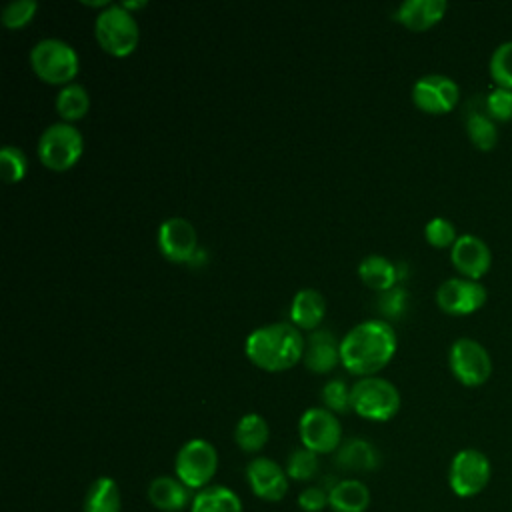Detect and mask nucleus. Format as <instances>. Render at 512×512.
<instances>
[{"label": "nucleus", "instance_id": "f257e3e1", "mask_svg": "<svg viewBox=\"0 0 512 512\" xmlns=\"http://www.w3.org/2000/svg\"><path fill=\"white\" fill-rule=\"evenodd\" d=\"M396 352V332L384 320L356 324L340 340L342 366L360 378L380 372Z\"/></svg>", "mask_w": 512, "mask_h": 512}, {"label": "nucleus", "instance_id": "f03ea898", "mask_svg": "<svg viewBox=\"0 0 512 512\" xmlns=\"http://www.w3.org/2000/svg\"><path fill=\"white\" fill-rule=\"evenodd\" d=\"M248 360L266 372H284L304 358V338L292 322L256 328L244 344Z\"/></svg>", "mask_w": 512, "mask_h": 512}, {"label": "nucleus", "instance_id": "7ed1b4c3", "mask_svg": "<svg viewBox=\"0 0 512 512\" xmlns=\"http://www.w3.org/2000/svg\"><path fill=\"white\" fill-rule=\"evenodd\" d=\"M94 38L106 54L126 58L140 42V28L130 10L122 4H110L96 16Z\"/></svg>", "mask_w": 512, "mask_h": 512}, {"label": "nucleus", "instance_id": "20e7f679", "mask_svg": "<svg viewBox=\"0 0 512 512\" xmlns=\"http://www.w3.org/2000/svg\"><path fill=\"white\" fill-rule=\"evenodd\" d=\"M32 72L46 84L68 86L80 70L76 50L60 38H44L30 52Z\"/></svg>", "mask_w": 512, "mask_h": 512}, {"label": "nucleus", "instance_id": "39448f33", "mask_svg": "<svg viewBox=\"0 0 512 512\" xmlns=\"http://www.w3.org/2000/svg\"><path fill=\"white\" fill-rule=\"evenodd\" d=\"M352 410L372 422H386L400 410L398 388L380 376H366L350 388Z\"/></svg>", "mask_w": 512, "mask_h": 512}, {"label": "nucleus", "instance_id": "423d86ee", "mask_svg": "<svg viewBox=\"0 0 512 512\" xmlns=\"http://www.w3.org/2000/svg\"><path fill=\"white\" fill-rule=\"evenodd\" d=\"M84 152V138L78 128L68 122L48 126L38 140V158L52 172L70 170Z\"/></svg>", "mask_w": 512, "mask_h": 512}, {"label": "nucleus", "instance_id": "0eeeda50", "mask_svg": "<svg viewBox=\"0 0 512 512\" xmlns=\"http://www.w3.org/2000/svg\"><path fill=\"white\" fill-rule=\"evenodd\" d=\"M176 478L190 490H202L210 486L218 470V452L204 438H192L184 442L174 458Z\"/></svg>", "mask_w": 512, "mask_h": 512}, {"label": "nucleus", "instance_id": "6e6552de", "mask_svg": "<svg viewBox=\"0 0 512 512\" xmlns=\"http://www.w3.org/2000/svg\"><path fill=\"white\" fill-rule=\"evenodd\" d=\"M490 474L492 466L488 456L476 448H464L450 460L448 484L456 496L472 498L488 486Z\"/></svg>", "mask_w": 512, "mask_h": 512}, {"label": "nucleus", "instance_id": "1a4fd4ad", "mask_svg": "<svg viewBox=\"0 0 512 512\" xmlns=\"http://www.w3.org/2000/svg\"><path fill=\"white\" fill-rule=\"evenodd\" d=\"M448 364L454 378L470 388L482 386L492 374V358L488 350L472 338H458L450 346Z\"/></svg>", "mask_w": 512, "mask_h": 512}, {"label": "nucleus", "instance_id": "9d476101", "mask_svg": "<svg viewBox=\"0 0 512 512\" xmlns=\"http://www.w3.org/2000/svg\"><path fill=\"white\" fill-rule=\"evenodd\" d=\"M298 436L304 448L320 454H332L342 444V426L334 412L326 408H308L298 422Z\"/></svg>", "mask_w": 512, "mask_h": 512}, {"label": "nucleus", "instance_id": "9b49d317", "mask_svg": "<svg viewBox=\"0 0 512 512\" xmlns=\"http://www.w3.org/2000/svg\"><path fill=\"white\" fill-rule=\"evenodd\" d=\"M488 292L482 282L470 278H448L436 290V304L452 316H466L484 306Z\"/></svg>", "mask_w": 512, "mask_h": 512}, {"label": "nucleus", "instance_id": "f8f14e48", "mask_svg": "<svg viewBox=\"0 0 512 512\" xmlns=\"http://www.w3.org/2000/svg\"><path fill=\"white\" fill-rule=\"evenodd\" d=\"M460 98L458 84L444 74H426L412 86V102L426 114H446Z\"/></svg>", "mask_w": 512, "mask_h": 512}, {"label": "nucleus", "instance_id": "ddd939ff", "mask_svg": "<svg viewBox=\"0 0 512 512\" xmlns=\"http://www.w3.org/2000/svg\"><path fill=\"white\" fill-rule=\"evenodd\" d=\"M158 248L162 256L176 264H192L198 254V236L190 220L172 216L158 228Z\"/></svg>", "mask_w": 512, "mask_h": 512}, {"label": "nucleus", "instance_id": "4468645a", "mask_svg": "<svg viewBox=\"0 0 512 512\" xmlns=\"http://www.w3.org/2000/svg\"><path fill=\"white\" fill-rule=\"evenodd\" d=\"M246 480L254 496L266 502H280L288 494L286 470L264 456H256L246 466Z\"/></svg>", "mask_w": 512, "mask_h": 512}, {"label": "nucleus", "instance_id": "2eb2a0df", "mask_svg": "<svg viewBox=\"0 0 512 512\" xmlns=\"http://www.w3.org/2000/svg\"><path fill=\"white\" fill-rule=\"evenodd\" d=\"M450 260L462 278L480 282V278L486 276L492 266V252L482 238L474 234H462L450 248Z\"/></svg>", "mask_w": 512, "mask_h": 512}, {"label": "nucleus", "instance_id": "dca6fc26", "mask_svg": "<svg viewBox=\"0 0 512 512\" xmlns=\"http://www.w3.org/2000/svg\"><path fill=\"white\" fill-rule=\"evenodd\" d=\"M148 500L162 512H184L192 506L194 494L176 476H156L148 484Z\"/></svg>", "mask_w": 512, "mask_h": 512}, {"label": "nucleus", "instance_id": "f3484780", "mask_svg": "<svg viewBox=\"0 0 512 512\" xmlns=\"http://www.w3.org/2000/svg\"><path fill=\"white\" fill-rule=\"evenodd\" d=\"M446 8L444 0H406L398 6L396 20L412 32H424L444 18Z\"/></svg>", "mask_w": 512, "mask_h": 512}, {"label": "nucleus", "instance_id": "a211bd4d", "mask_svg": "<svg viewBox=\"0 0 512 512\" xmlns=\"http://www.w3.org/2000/svg\"><path fill=\"white\" fill-rule=\"evenodd\" d=\"M340 362V342L330 330H314L308 336L304 364L314 374H326Z\"/></svg>", "mask_w": 512, "mask_h": 512}, {"label": "nucleus", "instance_id": "6ab92c4d", "mask_svg": "<svg viewBox=\"0 0 512 512\" xmlns=\"http://www.w3.org/2000/svg\"><path fill=\"white\" fill-rule=\"evenodd\" d=\"M370 506V490L362 480L344 478L332 484L328 492V508L332 512H366Z\"/></svg>", "mask_w": 512, "mask_h": 512}, {"label": "nucleus", "instance_id": "aec40b11", "mask_svg": "<svg viewBox=\"0 0 512 512\" xmlns=\"http://www.w3.org/2000/svg\"><path fill=\"white\" fill-rule=\"evenodd\" d=\"M334 462L340 470H352V472H372L380 464V454L368 440L352 438L336 450Z\"/></svg>", "mask_w": 512, "mask_h": 512}, {"label": "nucleus", "instance_id": "412c9836", "mask_svg": "<svg viewBox=\"0 0 512 512\" xmlns=\"http://www.w3.org/2000/svg\"><path fill=\"white\" fill-rule=\"evenodd\" d=\"M326 314V300L318 290L302 288L290 306V320L298 330H316Z\"/></svg>", "mask_w": 512, "mask_h": 512}, {"label": "nucleus", "instance_id": "4be33fe9", "mask_svg": "<svg viewBox=\"0 0 512 512\" xmlns=\"http://www.w3.org/2000/svg\"><path fill=\"white\" fill-rule=\"evenodd\" d=\"M358 276H360V280L368 288H372L376 292H386V290L396 286L400 274H398V266L396 264H392L384 256L372 254V256H366L360 262Z\"/></svg>", "mask_w": 512, "mask_h": 512}, {"label": "nucleus", "instance_id": "5701e85b", "mask_svg": "<svg viewBox=\"0 0 512 512\" xmlns=\"http://www.w3.org/2000/svg\"><path fill=\"white\" fill-rule=\"evenodd\" d=\"M120 510H122V496L116 480L110 476L96 478L84 496L82 512H120Z\"/></svg>", "mask_w": 512, "mask_h": 512}, {"label": "nucleus", "instance_id": "b1692460", "mask_svg": "<svg viewBox=\"0 0 512 512\" xmlns=\"http://www.w3.org/2000/svg\"><path fill=\"white\" fill-rule=\"evenodd\" d=\"M190 512H242V500L228 486H206L194 492Z\"/></svg>", "mask_w": 512, "mask_h": 512}, {"label": "nucleus", "instance_id": "393cba45", "mask_svg": "<svg viewBox=\"0 0 512 512\" xmlns=\"http://www.w3.org/2000/svg\"><path fill=\"white\" fill-rule=\"evenodd\" d=\"M270 438V426L260 414H244L234 428V442L240 450L254 454L260 452Z\"/></svg>", "mask_w": 512, "mask_h": 512}, {"label": "nucleus", "instance_id": "a878e982", "mask_svg": "<svg viewBox=\"0 0 512 512\" xmlns=\"http://www.w3.org/2000/svg\"><path fill=\"white\" fill-rule=\"evenodd\" d=\"M88 108H90V96L86 88L80 84H68L56 96V112L62 118V122L72 124L84 118Z\"/></svg>", "mask_w": 512, "mask_h": 512}, {"label": "nucleus", "instance_id": "bb28decb", "mask_svg": "<svg viewBox=\"0 0 512 512\" xmlns=\"http://www.w3.org/2000/svg\"><path fill=\"white\" fill-rule=\"evenodd\" d=\"M466 134L478 150H492L498 144L496 122L484 112H472L466 118Z\"/></svg>", "mask_w": 512, "mask_h": 512}, {"label": "nucleus", "instance_id": "cd10ccee", "mask_svg": "<svg viewBox=\"0 0 512 512\" xmlns=\"http://www.w3.org/2000/svg\"><path fill=\"white\" fill-rule=\"evenodd\" d=\"M286 474L288 478L296 480V482H308L312 480L318 470H320V460H318V454L308 450V448H296L292 450V454L288 456L286 460Z\"/></svg>", "mask_w": 512, "mask_h": 512}, {"label": "nucleus", "instance_id": "c85d7f7f", "mask_svg": "<svg viewBox=\"0 0 512 512\" xmlns=\"http://www.w3.org/2000/svg\"><path fill=\"white\" fill-rule=\"evenodd\" d=\"M490 76L500 88L512 90V40L502 42L490 56Z\"/></svg>", "mask_w": 512, "mask_h": 512}, {"label": "nucleus", "instance_id": "c756f323", "mask_svg": "<svg viewBox=\"0 0 512 512\" xmlns=\"http://www.w3.org/2000/svg\"><path fill=\"white\" fill-rule=\"evenodd\" d=\"M0 170H2V180L6 184L20 182L28 172V160H26L24 152L10 144L4 146L0 150Z\"/></svg>", "mask_w": 512, "mask_h": 512}, {"label": "nucleus", "instance_id": "7c9ffc66", "mask_svg": "<svg viewBox=\"0 0 512 512\" xmlns=\"http://www.w3.org/2000/svg\"><path fill=\"white\" fill-rule=\"evenodd\" d=\"M36 10H38V4L34 0H16L4 6L0 20L6 28L18 30V28H24L34 18Z\"/></svg>", "mask_w": 512, "mask_h": 512}, {"label": "nucleus", "instance_id": "2f4dec72", "mask_svg": "<svg viewBox=\"0 0 512 512\" xmlns=\"http://www.w3.org/2000/svg\"><path fill=\"white\" fill-rule=\"evenodd\" d=\"M424 238L434 248H452L458 236H456L454 224L448 218L436 216V218L428 220V224L424 228Z\"/></svg>", "mask_w": 512, "mask_h": 512}, {"label": "nucleus", "instance_id": "473e14b6", "mask_svg": "<svg viewBox=\"0 0 512 512\" xmlns=\"http://www.w3.org/2000/svg\"><path fill=\"white\" fill-rule=\"evenodd\" d=\"M322 400H324L326 410H330L334 414H342V412H348L352 408L350 390L344 384V380L326 382L324 388H322Z\"/></svg>", "mask_w": 512, "mask_h": 512}, {"label": "nucleus", "instance_id": "72a5a7b5", "mask_svg": "<svg viewBox=\"0 0 512 512\" xmlns=\"http://www.w3.org/2000/svg\"><path fill=\"white\" fill-rule=\"evenodd\" d=\"M486 114L498 122L512 120V90L496 86L486 96Z\"/></svg>", "mask_w": 512, "mask_h": 512}, {"label": "nucleus", "instance_id": "f704fd0d", "mask_svg": "<svg viewBox=\"0 0 512 512\" xmlns=\"http://www.w3.org/2000/svg\"><path fill=\"white\" fill-rule=\"evenodd\" d=\"M378 308L388 318L400 316L404 312V308H406V292H404V288L394 286V288H390L386 292H380Z\"/></svg>", "mask_w": 512, "mask_h": 512}, {"label": "nucleus", "instance_id": "c9c22d12", "mask_svg": "<svg viewBox=\"0 0 512 512\" xmlns=\"http://www.w3.org/2000/svg\"><path fill=\"white\" fill-rule=\"evenodd\" d=\"M298 508L304 512H322L328 508V490L324 486H308L298 494Z\"/></svg>", "mask_w": 512, "mask_h": 512}, {"label": "nucleus", "instance_id": "e433bc0d", "mask_svg": "<svg viewBox=\"0 0 512 512\" xmlns=\"http://www.w3.org/2000/svg\"><path fill=\"white\" fill-rule=\"evenodd\" d=\"M122 6H124L126 10H130V12H132V10H136V8H144V6H146V2H124Z\"/></svg>", "mask_w": 512, "mask_h": 512}]
</instances>
